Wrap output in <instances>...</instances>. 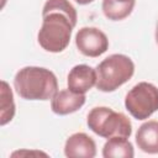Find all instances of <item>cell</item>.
Masks as SVG:
<instances>
[{"label": "cell", "instance_id": "cell-1", "mask_svg": "<svg viewBox=\"0 0 158 158\" xmlns=\"http://www.w3.org/2000/svg\"><path fill=\"white\" fill-rule=\"evenodd\" d=\"M77 19V10L68 0H47L42 9V26L37 35L40 46L51 53L64 51L69 44Z\"/></svg>", "mask_w": 158, "mask_h": 158}, {"label": "cell", "instance_id": "cell-2", "mask_svg": "<svg viewBox=\"0 0 158 158\" xmlns=\"http://www.w3.org/2000/svg\"><path fill=\"white\" fill-rule=\"evenodd\" d=\"M16 93L26 100H49L58 91L57 77L53 72L43 67H23L15 78Z\"/></svg>", "mask_w": 158, "mask_h": 158}, {"label": "cell", "instance_id": "cell-3", "mask_svg": "<svg viewBox=\"0 0 158 158\" xmlns=\"http://www.w3.org/2000/svg\"><path fill=\"white\" fill-rule=\"evenodd\" d=\"M96 88L104 93H111L127 83L133 73L135 64L125 54H111L100 62L96 68Z\"/></svg>", "mask_w": 158, "mask_h": 158}, {"label": "cell", "instance_id": "cell-4", "mask_svg": "<svg viewBox=\"0 0 158 158\" xmlns=\"http://www.w3.org/2000/svg\"><path fill=\"white\" fill-rule=\"evenodd\" d=\"M86 125L94 133L102 138H128L132 133V125L130 118L125 114L114 111L106 106L93 107L88 114Z\"/></svg>", "mask_w": 158, "mask_h": 158}, {"label": "cell", "instance_id": "cell-5", "mask_svg": "<svg viewBox=\"0 0 158 158\" xmlns=\"http://www.w3.org/2000/svg\"><path fill=\"white\" fill-rule=\"evenodd\" d=\"M126 110L136 120H146L158 111V88L152 83L136 84L125 98Z\"/></svg>", "mask_w": 158, "mask_h": 158}, {"label": "cell", "instance_id": "cell-6", "mask_svg": "<svg viewBox=\"0 0 158 158\" xmlns=\"http://www.w3.org/2000/svg\"><path fill=\"white\" fill-rule=\"evenodd\" d=\"M75 44L79 52L86 57H99L109 48L106 35L96 27H81L75 35Z\"/></svg>", "mask_w": 158, "mask_h": 158}, {"label": "cell", "instance_id": "cell-7", "mask_svg": "<svg viewBox=\"0 0 158 158\" xmlns=\"http://www.w3.org/2000/svg\"><path fill=\"white\" fill-rule=\"evenodd\" d=\"M64 154L68 158H94L96 156L95 141L84 132L73 133L65 141Z\"/></svg>", "mask_w": 158, "mask_h": 158}, {"label": "cell", "instance_id": "cell-8", "mask_svg": "<svg viewBox=\"0 0 158 158\" xmlns=\"http://www.w3.org/2000/svg\"><path fill=\"white\" fill-rule=\"evenodd\" d=\"M68 89L77 94H85L96 85V70L86 64L73 67L67 78Z\"/></svg>", "mask_w": 158, "mask_h": 158}, {"label": "cell", "instance_id": "cell-9", "mask_svg": "<svg viewBox=\"0 0 158 158\" xmlns=\"http://www.w3.org/2000/svg\"><path fill=\"white\" fill-rule=\"evenodd\" d=\"M85 94H77L70 89L57 91L51 100V109L57 115H69L78 111L85 104Z\"/></svg>", "mask_w": 158, "mask_h": 158}, {"label": "cell", "instance_id": "cell-10", "mask_svg": "<svg viewBox=\"0 0 158 158\" xmlns=\"http://www.w3.org/2000/svg\"><path fill=\"white\" fill-rule=\"evenodd\" d=\"M138 148L149 154L158 153V121L151 120L142 123L136 133Z\"/></svg>", "mask_w": 158, "mask_h": 158}, {"label": "cell", "instance_id": "cell-11", "mask_svg": "<svg viewBox=\"0 0 158 158\" xmlns=\"http://www.w3.org/2000/svg\"><path fill=\"white\" fill-rule=\"evenodd\" d=\"M133 156V146L126 137L107 138L102 148L104 158H132Z\"/></svg>", "mask_w": 158, "mask_h": 158}, {"label": "cell", "instance_id": "cell-12", "mask_svg": "<svg viewBox=\"0 0 158 158\" xmlns=\"http://www.w3.org/2000/svg\"><path fill=\"white\" fill-rule=\"evenodd\" d=\"M0 125L4 126L14 118L15 115V102L14 95L10 85L1 80V93H0Z\"/></svg>", "mask_w": 158, "mask_h": 158}, {"label": "cell", "instance_id": "cell-13", "mask_svg": "<svg viewBox=\"0 0 158 158\" xmlns=\"http://www.w3.org/2000/svg\"><path fill=\"white\" fill-rule=\"evenodd\" d=\"M136 1L120 4L114 0H102V12L111 21H120L126 19L133 10Z\"/></svg>", "mask_w": 158, "mask_h": 158}, {"label": "cell", "instance_id": "cell-14", "mask_svg": "<svg viewBox=\"0 0 158 158\" xmlns=\"http://www.w3.org/2000/svg\"><path fill=\"white\" fill-rule=\"evenodd\" d=\"M75 2H78L79 5H86V4H90V2H93L94 0H74Z\"/></svg>", "mask_w": 158, "mask_h": 158}, {"label": "cell", "instance_id": "cell-15", "mask_svg": "<svg viewBox=\"0 0 158 158\" xmlns=\"http://www.w3.org/2000/svg\"><path fill=\"white\" fill-rule=\"evenodd\" d=\"M116 2H120V4H126V2H131V1H136V0H114Z\"/></svg>", "mask_w": 158, "mask_h": 158}, {"label": "cell", "instance_id": "cell-16", "mask_svg": "<svg viewBox=\"0 0 158 158\" xmlns=\"http://www.w3.org/2000/svg\"><path fill=\"white\" fill-rule=\"evenodd\" d=\"M154 37H156V42L158 44V22H157V26H156V33H154Z\"/></svg>", "mask_w": 158, "mask_h": 158}]
</instances>
